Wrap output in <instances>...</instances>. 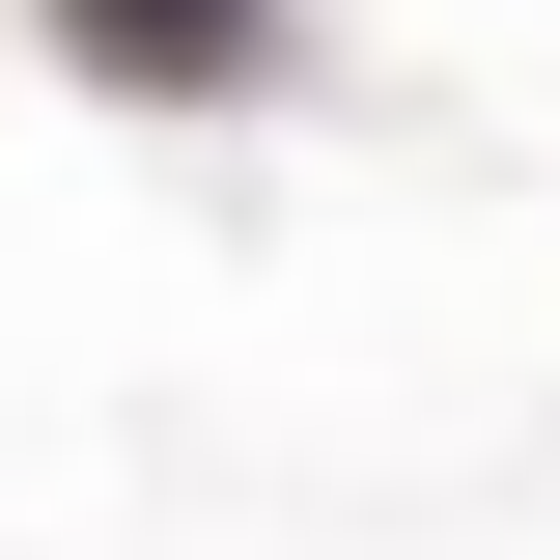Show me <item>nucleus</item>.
<instances>
[{"label": "nucleus", "mask_w": 560, "mask_h": 560, "mask_svg": "<svg viewBox=\"0 0 560 560\" xmlns=\"http://www.w3.org/2000/svg\"><path fill=\"white\" fill-rule=\"evenodd\" d=\"M57 28H84V57H113V84H224V57H253V28H280V0H57Z\"/></svg>", "instance_id": "obj_1"}]
</instances>
